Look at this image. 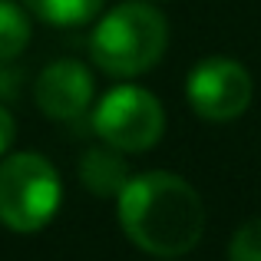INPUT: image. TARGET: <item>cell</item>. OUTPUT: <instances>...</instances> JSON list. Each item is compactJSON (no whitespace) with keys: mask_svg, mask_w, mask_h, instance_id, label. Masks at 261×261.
<instances>
[{"mask_svg":"<svg viewBox=\"0 0 261 261\" xmlns=\"http://www.w3.org/2000/svg\"><path fill=\"white\" fill-rule=\"evenodd\" d=\"M13 139H17V122H13L10 109L0 102V159L7 155V149L13 146Z\"/></svg>","mask_w":261,"mask_h":261,"instance_id":"11","label":"cell"},{"mask_svg":"<svg viewBox=\"0 0 261 261\" xmlns=\"http://www.w3.org/2000/svg\"><path fill=\"white\" fill-rule=\"evenodd\" d=\"M122 155L126 152H119V149H113V146L86 149L80 166H76V175H80V182L86 185V192H93L96 198H119L122 189L129 185V178H133Z\"/></svg>","mask_w":261,"mask_h":261,"instance_id":"7","label":"cell"},{"mask_svg":"<svg viewBox=\"0 0 261 261\" xmlns=\"http://www.w3.org/2000/svg\"><path fill=\"white\" fill-rule=\"evenodd\" d=\"M23 7L50 27H83L96 20L106 0H23Z\"/></svg>","mask_w":261,"mask_h":261,"instance_id":"8","label":"cell"},{"mask_svg":"<svg viewBox=\"0 0 261 261\" xmlns=\"http://www.w3.org/2000/svg\"><path fill=\"white\" fill-rule=\"evenodd\" d=\"M228 261H261V218H248L231 235Z\"/></svg>","mask_w":261,"mask_h":261,"instance_id":"10","label":"cell"},{"mask_svg":"<svg viewBox=\"0 0 261 261\" xmlns=\"http://www.w3.org/2000/svg\"><path fill=\"white\" fill-rule=\"evenodd\" d=\"M119 228L139 251L162 261L189 255L205 235V202L175 172H139L116 198Z\"/></svg>","mask_w":261,"mask_h":261,"instance_id":"1","label":"cell"},{"mask_svg":"<svg viewBox=\"0 0 261 261\" xmlns=\"http://www.w3.org/2000/svg\"><path fill=\"white\" fill-rule=\"evenodd\" d=\"M63 202V182L46 155L13 152L0 159V225L17 235L43 231Z\"/></svg>","mask_w":261,"mask_h":261,"instance_id":"3","label":"cell"},{"mask_svg":"<svg viewBox=\"0 0 261 261\" xmlns=\"http://www.w3.org/2000/svg\"><path fill=\"white\" fill-rule=\"evenodd\" d=\"M166 46L169 20L146 0L109 7L89 33V57L113 80H136L149 73L166 57Z\"/></svg>","mask_w":261,"mask_h":261,"instance_id":"2","label":"cell"},{"mask_svg":"<svg viewBox=\"0 0 261 261\" xmlns=\"http://www.w3.org/2000/svg\"><path fill=\"white\" fill-rule=\"evenodd\" d=\"M30 10L13 0H0V63H10L30 43Z\"/></svg>","mask_w":261,"mask_h":261,"instance_id":"9","label":"cell"},{"mask_svg":"<svg viewBox=\"0 0 261 261\" xmlns=\"http://www.w3.org/2000/svg\"><path fill=\"white\" fill-rule=\"evenodd\" d=\"M96 80L80 60H53L33 83V102L46 119L73 122L93 106Z\"/></svg>","mask_w":261,"mask_h":261,"instance_id":"6","label":"cell"},{"mask_svg":"<svg viewBox=\"0 0 261 261\" xmlns=\"http://www.w3.org/2000/svg\"><path fill=\"white\" fill-rule=\"evenodd\" d=\"M251 73L231 57H205L185 80V99L205 122H231L251 106Z\"/></svg>","mask_w":261,"mask_h":261,"instance_id":"5","label":"cell"},{"mask_svg":"<svg viewBox=\"0 0 261 261\" xmlns=\"http://www.w3.org/2000/svg\"><path fill=\"white\" fill-rule=\"evenodd\" d=\"M93 129L102 146L119 152H149L166 133V109L159 96L136 83H119L99 96L93 109Z\"/></svg>","mask_w":261,"mask_h":261,"instance_id":"4","label":"cell"}]
</instances>
